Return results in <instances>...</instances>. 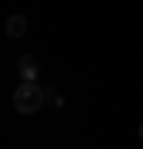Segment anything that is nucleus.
<instances>
[{
  "instance_id": "obj_1",
  "label": "nucleus",
  "mask_w": 143,
  "mask_h": 149,
  "mask_svg": "<svg viewBox=\"0 0 143 149\" xmlns=\"http://www.w3.org/2000/svg\"><path fill=\"white\" fill-rule=\"evenodd\" d=\"M43 100H47V90H40L37 83H30V80H23L20 86L13 90V109L17 113H37L43 106Z\"/></svg>"
},
{
  "instance_id": "obj_2",
  "label": "nucleus",
  "mask_w": 143,
  "mask_h": 149,
  "mask_svg": "<svg viewBox=\"0 0 143 149\" xmlns=\"http://www.w3.org/2000/svg\"><path fill=\"white\" fill-rule=\"evenodd\" d=\"M17 73H20L23 80H30V83H37V76H40V63H37V56H30V53H23L20 60H17Z\"/></svg>"
},
{
  "instance_id": "obj_3",
  "label": "nucleus",
  "mask_w": 143,
  "mask_h": 149,
  "mask_svg": "<svg viewBox=\"0 0 143 149\" xmlns=\"http://www.w3.org/2000/svg\"><path fill=\"white\" fill-rule=\"evenodd\" d=\"M4 30H7V37H10V40H20L23 33H27V17H23V13H10V17H7V23H4Z\"/></svg>"
},
{
  "instance_id": "obj_4",
  "label": "nucleus",
  "mask_w": 143,
  "mask_h": 149,
  "mask_svg": "<svg viewBox=\"0 0 143 149\" xmlns=\"http://www.w3.org/2000/svg\"><path fill=\"white\" fill-rule=\"evenodd\" d=\"M140 139H143V123H140Z\"/></svg>"
}]
</instances>
